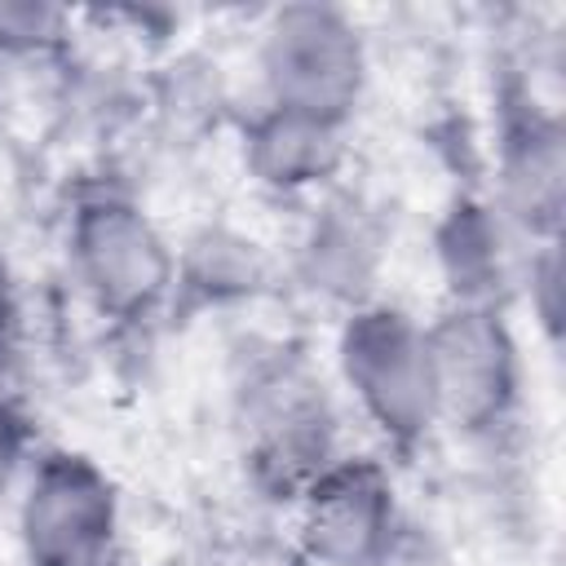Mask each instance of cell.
Masks as SVG:
<instances>
[{
  "mask_svg": "<svg viewBox=\"0 0 566 566\" xmlns=\"http://www.w3.org/2000/svg\"><path fill=\"white\" fill-rule=\"evenodd\" d=\"M367 566H451V553L438 544V535H429L416 522H398L394 535L385 539V548L367 562Z\"/></svg>",
  "mask_w": 566,
  "mask_h": 566,
  "instance_id": "15",
  "label": "cell"
},
{
  "mask_svg": "<svg viewBox=\"0 0 566 566\" xmlns=\"http://www.w3.org/2000/svg\"><path fill=\"white\" fill-rule=\"evenodd\" d=\"M438 420L495 433L522 398V354L500 305H451L424 327Z\"/></svg>",
  "mask_w": 566,
  "mask_h": 566,
  "instance_id": "5",
  "label": "cell"
},
{
  "mask_svg": "<svg viewBox=\"0 0 566 566\" xmlns=\"http://www.w3.org/2000/svg\"><path fill=\"white\" fill-rule=\"evenodd\" d=\"M500 221L535 243H557L566 221V124L526 88L500 106Z\"/></svg>",
  "mask_w": 566,
  "mask_h": 566,
  "instance_id": "8",
  "label": "cell"
},
{
  "mask_svg": "<svg viewBox=\"0 0 566 566\" xmlns=\"http://www.w3.org/2000/svg\"><path fill=\"white\" fill-rule=\"evenodd\" d=\"M336 354L354 402L389 447L411 451L420 438H429V429L438 424V407L420 323H411L394 305H358L340 327Z\"/></svg>",
  "mask_w": 566,
  "mask_h": 566,
  "instance_id": "3",
  "label": "cell"
},
{
  "mask_svg": "<svg viewBox=\"0 0 566 566\" xmlns=\"http://www.w3.org/2000/svg\"><path fill=\"white\" fill-rule=\"evenodd\" d=\"M239 429L243 460L270 500H301L305 486L336 460V416L323 380L301 354L274 349L252 358L239 380Z\"/></svg>",
  "mask_w": 566,
  "mask_h": 566,
  "instance_id": "1",
  "label": "cell"
},
{
  "mask_svg": "<svg viewBox=\"0 0 566 566\" xmlns=\"http://www.w3.org/2000/svg\"><path fill=\"white\" fill-rule=\"evenodd\" d=\"M66 252L88 301L119 318H146L177 279V256L168 252L155 221L124 195H84L71 212Z\"/></svg>",
  "mask_w": 566,
  "mask_h": 566,
  "instance_id": "4",
  "label": "cell"
},
{
  "mask_svg": "<svg viewBox=\"0 0 566 566\" xmlns=\"http://www.w3.org/2000/svg\"><path fill=\"white\" fill-rule=\"evenodd\" d=\"M296 548L310 566H367L394 535V478L371 455H336L296 500Z\"/></svg>",
  "mask_w": 566,
  "mask_h": 566,
  "instance_id": "7",
  "label": "cell"
},
{
  "mask_svg": "<svg viewBox=\"0 0 566 566\" xmlns=\"http://www.w3.org/2000/svg\"><path fill=\"white\" fill-rule=\"evenodd\" d=\"M380 256H385V230L376 212L363 208L354 195H340L314 217L301 243V279L314 292L332 301H349L358 310L367 305Z\"/></svg>",
  "mask_w": 566,
  "mask_h": 566,
  "instance_id": "9",
  "label": "cell"
},
{
  "mask_svg": "<svg viewBox=\"0 0 566 566\" xmlns=\"http://www.w3.org/2000/svg\"><path fill=\"white\" fill-rule=\"evenodd\" d=\"M265 283V261L256 252V243L226 234V230H208L190 243L186 261L177 265L172 287L190 292L199 305H217V301H239L252 296Z\"/></svg>",
  "mask_w": 566,
  "mask_h": 566,
  "instance_id": "12",
  "label": "cell"
},
{
  "mask_svg": "<svg viewBox=\"0 0 566 566\" xmlns=\"http://www.w3.org/2000/svg\"><path fill=\"white\" fill-rule=\"evenodd\" d=\"M18 345H22V310H18V292L0 265V376L13 367L18 358Z\"/></svg>",
  "mask_w": 566,
  "mask_h": 566,
  "instance_id": "18",
  "label": "cell"
},
{
  "mask_svg": "<svg viewBox=\"0 0 566 566\" xmlns=\"http://www.w3.org/2000/svg\"><path fill=\"white\" fill-rule=\"evenodd\" d=\"M261 80L270 106L345 128L367 84L363 31L332 4H283L261 31Z\"/></svg>",
  "mask_w": 566,
  "mask_h": 566,
  "instance_id": "2",
  "label": "cell"
},
{
  "mask_svg": "<svg viewBox=\"0 0 566 566\" xmlns=\"http://www.w3.org/2000/svg\"><path fill=\"white\" fill-rule=\"evenodd\" d=\"M27 447H31V424L27 416L0 394V495L13 486L22 460H27Z\"/></svg>",
  "mask_w": 566,
  "mask_h": 566,
  "instance_id": "17",
  "label": "cell"
},
{
  "mask_svg": "<svg viewBox=\"0 0 566 566\" xmlns=\"http://www.w3.org/2000/svg\"><path fill=\"white\" fill-rule=\"evenodd\" d=\"M243 164L248 172L279 195H296L310 186H323L345 164V128L265 106L243 137Z\"/></svg>",
  "mask_w": 566,
  "mask_h": 566,
  "instance_id": "10",
  "label": "cell"
},
{
  "mask_svg": "<svg viewBox=\"0 0 566 566\" xmlns=\"http://www.w3.org/2000/svg\"><path fill=\"white\" fill-rule=\"evenodd\" d=\"M62 13L35 4H0V44H40L57 35Z\"/></svg>",
  "mask_w": 566,
  "mask_h": 566,
  "instance_id": "16",
  "label": "cell"
},
{
  "mask_svg": "<svg viewBox=\"0 0 566 566\" xmlns=\"http://www.w3.org/2000/svg\"><path fill=\"white\" fill-rule=\"evenodd\" d=\"M438 265L451 287V305H500L509 283L504 221L491 203L460 195L438 221Z\"/></svg>",
  "mask_w": 566,
  "mask_h": 566,
  "instance_id": "11",
  "label": "cell"
},
{
  "mask_svg": "<svg viewBox=\"0 0 566 566\" xmlns=\"http://www.w3.org/2000/svg\"><path fill=\"white\" fill-rule=\"evenodd\" d=\"M18 535L31 566H106L119 535L111 478L80 451H49L31 469Z\"/></svg>",
  "mask_w": 566,
  "mask_h": 566,
  "instance_id": "6",
  "label": "cell"
},
{
  "mask_svg": "<svg viewBox=\"0 0 566 566\" xmlns=\"http://www.w3.org/2000/svg\"><path fill=\"white\" fill-rule=\"evenodd\" d=\"M203 566H310L305 553L296 544H283L274 535H230L221 544H212V553L203 557Z\"/></svg>",
  "mask_w": 566,
  "mask_h": 566,
  "instance_id": "13",
  "label": "cell"
},
{
  "mask_svg": "<svg viewBox=\"0 0 566 566\" xmlns=\"http://www.w3.org/2000/svg\"><path fill=\"white\" fill-rule=\"evenodd\" d=\"M531 301H535V314H539L544 332L557 336L562 332V239L535 248V261H531Z\"/></svg>",
  "mask_w": 566,
  "mask_h": 566,
  "instance_id": "14",
  "label": "cell"
}]
</instances>
